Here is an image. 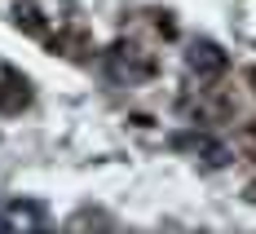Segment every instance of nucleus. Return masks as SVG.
Masks as SVG:
<instances>
[{
    "mask_svg": "<svg viewBox=\"0 0 256 234\" xmlns=\"http://www.w3.org/2000/svg\"><path fill=\"white\" fill-rule=\"evenodd\" d=\"M44 226V208L31 199H4L0 204V230H40Z\"/></svg>",
    "mask_w": 256,
    "mask_h": 234,
    "instance_id": "1",
    "label": "nucleus"
},
{
    "mask_svg": "<svg viewBox=\"0 0 256 234\" xmlns=\"http://www.w3.org/2000/svg\"><path fill=\"white\" fill-rule=\"evenodd\" d=\"M226 66V58L216 44H190V71H199V76H216Z\"/></svg>",
    "mask_w": 256,
    "mask_h": 234,
    "instance_id": "2",
    "label": "nucleus"
}]
</instances>
